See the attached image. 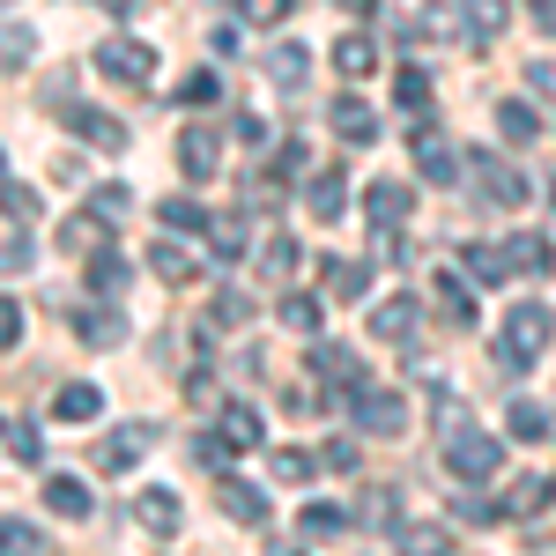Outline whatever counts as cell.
I'll return each instance as SVG.
<instances>
[{
  "instance_id": "cell-27",
  "label": "cell",
  "mask_w": 556,
  "mask_h": 556,
  "mask_svg": "<svg viewBox=\"0 0 556 556\" xmlns=\"http://www.w3.org/2000/svg\"><path fill=\"white\" fill-rule=\"evenodd\" d=\"M319 275H327V298H364L371 290V267L364 260H327Z\"/></svg>"
},
{
  "instance_id": "cell-44",
  "label": "cell",
  "mask_w": 556,
  "mask_h": 556,
  "mask_svg": "<svg viewBox=\"0 0 556 556\" xmlns=\"http://www.w3.org/2000/svg\"><path fill=\"white\" fill-rule=\"evenodd\" d=\"M260 267H267L275 282H290V275H298V238H275V245L260 253Z\"/></svg>"
},
{
  "instance_id": "cell-28",
  "label": "cell",
  "mask_w": 556,
  "mask_h": 556,
  "mask_svg": "<svg viewBox=\"0 0 556 556\" xmlns=\"http://www.w3.org/2000/svg\"><path fill=\"white\" fill-rule=\"evenodd\" d=\"M505 0H460V23H468V38H505Z\"/></svg>"
},
{
  "instance_id": "cell-10",
  "label": "cell",
  "mask_w": 556,
  "mask_h": 556,
  "mask_svg": "<svg viewBox=\"0 0 556 556\" xmlns=\"http://www.w3.org/2000/svg\"><path fill=\"white\" fill-rule=\"evenodd\" d=\"M505 267H513V282H519V275L542 282V275L556 267V245H549V238H534V230H513V238H505Z\"/></svg>"
},
{
  "instance_id": "cell-48",
  "label": "cell",
  "mask_w": 556,
  "mask_h": 556,
  "mask_svg": "<svg viewBox=\"0 0 556 556\" xmlns=\"http://www.w3.org/2000/svg\"><path fill=\"white\" fill-rule=\"evenodd\" d=\"M453 519H460V527H490V519H505V513H497L490 497H468V490H460V497H453Z\"/></svg>"
},
{
  "instance_id": "cell-42",
  "label": "cell",
  "mask_w": 556,
  "mask_h": 556,
  "mask_svg": "<svg viewBox=\"0 0 556 556\" xmlns=\"http://www.w3.org/2000/svg\"><path fill=\"white\" fill-rule=\"evenodd\" d=\"M0 208H8V223H30V215H38V193L15 186V178H0Z\"/></svg>"
},
{
  "instance_id": "cell-37",
  "label": "cell",
  "mask_w": 556,
  "mask_h": 556,
  "mask_svg": "<svg viewBox=\"0 0 556 556\" xmlns=\"http://www.w3.org/2000/svg\"><path fill=\"white\" fill-rule=\"evenodd\" d=\"M304 67H312V60H304V45H275V52H267V75H275L282 89L304 83Z\"/></svg>"
},
{
  "instance_id": "cell-32",
  "label": "cell",
  "mask_w": 556,
  "mask_h": 556,
  "mask_svg": "<svg viewBox=\"0 0 556 556\" xmlns=\"http://www.w3.org/2000/svg\"><path fill=\"white\" fill-rule=\"evenodd\" d=\"M393 97H401V112H408V119L430 112V75H424V67H401V75H393Z\"/></svg>"
},
{
  "instance_id": "cell-11",
  "label": "cell",
  "mask_w": 556,
  "mask_h": 556,
  "mask_svg": "<svg viewBox=\"0 0 556 556\" xmlns=\"http://www.w3.org/2000/svg\"><path fill=\"white\" fill-rule=\"evenodd\" d=\"M75 334H83L89 349H119V334H127V312H112V304H75Z\"/></svg>"
},
{
  "instance_id": "cell-55",
  "label": "cell",
  "mask_w": 556,
  "mask_h": 556,
  "mask_svg": "<svg viewBox=\"0 0 556 556\" xmlns=\"http://www.w3.org/2000/svg\"><path fill=\"white\" fill-rule=\"evenodd\" d=\"M527 8H534V15H556V0H527Z\"/></svg>"
},
{
  "instance_id": "cell-36",
  "label": "cell",
  "mask_w": 556,
  "mask_h": 556,
  "mask_svg": "<svg viewBox=\"0 0 556 556\" xmlns=\"http://www.w3.org/2000/svg\"><path fill=\"white\" fill-rule=\"evenodd\" d=\"M127 208H134L127 186H97V193H89V215H97L104 230H112V223H127Z\"/></svg>"
},
{
  "instance_id": "cell-22",
  "label": "cell",
  "mask_w": 556,
  "mask_h": 556,
  "mask_svg": "<svg viewBox=\"0 0 556 556\" xmlns=\"http://www.w3.org/2000/svg\"><path fill=\"white\" fill-rule=\"evenodd\" d=\"M497 134H505L513 149H527V141L542 134V112H534L527 97H505V104H497Z\"/></svg>"
},
{
  "instance_id": "cell-7",
  "label": "cell",
  "mask_w": 556,
  "mask_h": 556,
  "mask_svg": "<svg viewBox=\"0 0 556 556\" xmlns=\"http://www.w3.org/2000/svg\"><path fill=\"white\" fill-rule=\"evenodd\" d=\"M408 208H416V193H408L401 178H371V186H364V215H371L379 230H401Z\"/></svg>"
},
{
  "instance_id": "cell-46",
  "label": "cell",
  "mask_w": 556,
  "mask_h": 556,
  "mask_svg": "<svg viewBox=\"0 0 556 556\" xmlns=\"http://www.w3.org/2000/svg\"><path fill=\"white\" fill-rule=\"evenodd\" d=\"M282 327H290V334H319V304L312 298H282Z\"/></svg>"
},
{
  "instance_id": "cell-2",
  "label": "cell",
  "mask_w": 556,
  "mask_h": 556,
  "mask_svg": "<svg viewBox=\"0 0 556 556\" xmlns=\"http://www.w3.org/2000/svg\"><path fill=\"white\" fill-rule=\"evenodd\" d=\"M549 327L556 319L542 304H513V312H505V334H497V364H505V371H527V364L549 349Z\"/></svg>"
},
{
  "instance_id": "cell-50",
  "label": "cell",
  "mask_w": 556,
  "mask_h": 556,
  "mask_svg": "<svg viewBox=\"0 0 556 556\" xmlns=\"http://www.w3.org/2000/svg\"><path fill=\"white\" fill-rule=\"evenodd\" d=\"M208 245H215V260H238L245 253V223H208Z\"/></svg>"
},
{
  "instance_id": "cell-25",
  "label": "cell",
  "mask_w": 556,
  "mask_h": 556,
  "mask_svg": "<svg viewBox=\"0 0 556 556\" xmlns=\"http://www.w3.org/2000/svg\"><path fill=\"white\" fill-rule=\"evenodd\" d=\"M45 505H52L60 519H83L89 513V482L83 475H52V482H45Z\"/></svg>"
},
{
  "instance_id": "cell-26",
  "label": "cell",
  "mask_w": 556,
  "mask_h": 556,
  "mask_svg": "<svg viewBox=\"0 0 556 556\" xmlns=\"http://www.w3.org/2000/svg\"><path fill=\"white\" fill-rule=\"evenodd\" d=\"M89 290H97V298H119V290H127V253H104V245H97V253H89Z\"/></svg>"
},
{
  "instance_id": "cell-40",
  "label": "cell",
  "mask_w": 556,
  "mask_h": 556,
  "mask_svg": "<svg viewBox=\"0 0 556 556\" xmlns=\"http://www.w3.org/2000/svg\"><path fill=\"white\" fill-rule=\"evenodd\" d=\"M8 453H15L23 468H38V460H45V438H38V424H8Z\"/></svg>"
},
{
  "instance_id": "cell-57",
  "label": "cell",
  "mask_w": 556,
  "mask_h": 556,
  "mask_svg": "<svg viewBox=\"0 0 556 556\" xmlns=\"http://www.w3.org/2000/svg\"><path fill=\"white\" fill-rule=\"evenodd\" d=\"M275 556H298V549H275Z\"/></svg>"
},
{
  "instance_id": "cell-17",
  "label": "cell",
  "mask_w": 556,
  "mask_h": 556,
  "mask_svg": "<svg viewBox=\"0 0 556 556\" xmlns=\"http://www.w3.org/2000/svg\"><path fill=\"white\" fill-rule=\"evenodd\" d=\"M408 327H424V304L416 298H386L379 312H371V334H379V342H408Z\"/></svg>"
},
{
  "instance_id": "cell-1",
  "label": "cell",
  "mask_w": 556,
  "mask_h": 556,
  "mask_svg": "<svg viewBox=\"0 0 556 556\" xmlns=\"http://www.w3.org/2000/svg\"><path fill=\"white\" fill-rule=\"evenodd\" d=\"M430 408H438V430H445V475H460V482H490V475L505 468V445H497L482 424H468L460 393L430 386Z\"/></svg>"
},
{
  "instance_id": "cell-34",
  "label": "cell",
  "mask_w": 556,
  "mask_h": 556,
  "mask_svg": "<svg viewBox=\"0 0 556 556\" xmlns=\"http://www.w3.org/2000/svg\"><path fill=\"white\" fill-rule=\"evenodd\" d=\"M505 430L534 445V438H549V408H542V401H513V416H505Z\"/></svg>"
},
{
  "instance_id": "cell-35",
  "label": "cell",
  "mask_w": 556,
  "mask_h": 556,
  "mask_svg": "<svg viewBox=\"0 0 556 556\" xmlns=\"http://www.w3.org/2000/svg\"><path fill=\"white\" fill-rule=\"evenodd\" d=\"M30 52H38V30L30 23H8L0 30V67H30Z\"/></svg>"
},
{
  "instance_id": "cell-23",
  "label": "cell",
  "mask_w": 556,
  "mask_h": 556,
  "mask_svg": "<svg viewBox=\"0 0 556 556\" xmlns=\"http://www.w3.org/2000/svg\"><path fill=\"white\" fill-rule=\"evenodd\" d=\"M549 497H556V490L542 482V475H519L513 490H505V505H497V513H505V519H534L542 505H549Z\"/></svg>"
},
{
  "instance_id": "cell-3",
  "label": "cell",
  "mask_w": 556,
  "mask_h": 556,
  "mask_svg": "<svg viewBox=\"0 0 556 556\" xmlns=\"http://www.w3.org/2000/svg\"><path fill=\"white\" fill-rule=\"evenodd\" d=\"M97 75L119 89H156V52L141 38H104L97 45Z\"/></svg>"
},
{
  "instance_id": "cell-47",
  "label": "cell",
  "mask_w": 556,
  "mask_h": 556,
  "mask_svg": "<svg viewBox=\"0 0 556 556\" xmlns=\"http://www.w3.org/2000/svg\"><path fill=\"white\" fill-rule=\"evenodd\" d=\"M156 215H164L172 230H208V215H201V201H178V193H172V201H164Z\"/></svg>"
},
{
  "instance_id": "cell-4",
  "label": "cell",
  "mask_w": 556,
  "mask_h": 556,
  "mask_svg": "<svg viewBox=\"0 0 556 556\" xmlns=\"http://www.w3.org/2000/svg\"><path fill=\"white\" fill-rule=\"evenodd\" d=\"M349 424L356 430H371V438H393V430L408 424V401H401V393H386V386H356V393H349Z\"/></svg>"
},
{
  "instance_id": "cell-33",
  "label": "cell",
  "mask_w": 556,
  "mask_h": 556,
  "mask_svg": "<svg viewBox=\"0 0 556 556\" xmlns=\"http://www.w3.org/2000/svg\"><path fill=\"white\" fill-rule=\"evenodd\" d=\"M149 267H156L164 282H193V275H201V267H193V253H186V245H172V238H164V245L149 253Z\"/></svg>"
},
{
  "instance_id": "cell-39",
  "label": "cell",
  "mask_w": 556,
  "mask_h": 556,
  "mask_svg": "<svg viewBox=\"0 0 556 556\" xmlns=\"http://www.w3.org/2000/svg\"><path fill=\"white\" fill-rule=\"evenodd\" d=\"M312 475H319V460H312L304 445H282V453H275V482H312Z\"/></svg>"
},
{
  "instance_id": "cell-19",
  "label": "cell",
  "mask_w": 556,
  "mask_h": 556,
  "mask_svg": "<svg viewBox=\"0 0 556 556\" xmlns=\"http://www.w3.org/2000/svg\"><path fill=\"white\" fill-rule=\"evenodd\" d=\"M334 134L364 149V141H379V112H371L364 97H334Z\"/></svg>"
},
{
  "instance_id": "cell-12",
  "label": "cell",
  "mask_w": 556,
  "mask_h": 556,
  "mask_svg": "<svg viewBox=\"0 0 556 556\" xmlns=\"http://www.w3.org/2000/svg\"><path fill=\"white\" fill-rule=\"evenodd\" d=\"M475 186H482L490 201H505V208H519V201H527V178H519L505 156H475Z\"/></svg>"
},
{
  "instance_id": "cell-14",
  "label": "cell",
  "mask_w": 556,
  "mask_h": 556,
  "mask_svg": "<svg viewBox=\"0 0 556 556\" xmlns=\"http://www.w3.org/2000/svg\"><path fill=\"white\" fill-rule=\"evenodd\" d=\"M460 275H468L475 290H497V282H513V267H505V245H460Z\"/></svg>"
},
{
  "instance_id": "cell-9",
  "label": "cell",
  "mask_w": 556,
  "mask_h": 556,
  "mask_svg": "<svg viewBox=\"0 0 556 556\" xmlns=\"http://www.w3.org/2000/svg\"><path fill=\"white\" fill-rule=\"evenodd\" d=\"M408 156H416V172L430 178V186H453V178H460V164H453V141H445V134H408Z\"/></svg>"
},
{
  "instance_id": "cell-41",
  "label": "cell",
  "mask_w": 556,
  "mask_h": 556,
  "mask_svg": "<svg viewBox=\"0 0 556 556\" xmlns=\"http://www.w3.org/2000/svg\"><path fill=\"white\" fill-rule=\"evenodd\" d=\"M342 527H349L342 505H304V534H312V542H327V534H342Z\"/></svg>"
},
{
  "instance_id": "cell-45",
  "label": "cell",
  "mask_w": 556,
  "mask_h": 556,
  "mask_svg": "<svg viewBox=\"0 0 556 556\" xmlns=\"http://www.w3.org/2000/svg\"><path fill=\"white\" fill-rule=\"evenodd\" d=\"M245 319H253V298H238V290H223L208 312V327H245Z\"/></svg>"
},
{
  "instance_id": "cell-5",
  "label": "cell",
  "mask_w": 556,
  "mask_h": 556,
  "mask_svg": "<svg viewBox=\"0 0 556 556\" xmlns=\"http://www.w3.org/2000/svg\"><path fill=\"white\" fill-rule=\"evenodd\" d=\"M52 112H60V119H67L75 134H83L89 149H104V156H119V149H127V127H119L112 112H97V104H75V97H60Z\"/></svg>"
},
{
  "instance_id": "cell-18",
  "label": "cell",
  "mask_w": 556,
  "mask_h": 556,
  "mask_svg": "<svg viewBox=\"0 0 556 556\" xmlns=\"http://www.w3.org/2000/svg\"><path fill=\"white\" fill-rule=\"evenodd\" d=\"M393 549L401 556H453V534L445 527H424V519H401L393 527Z\"/></svg>"
},
{
  "instance_id": "cell-31",
  "label": "cell",
  "mask_w": 556,
  "mask_h": 556,
  "mask_svg": "<svg viewBox=\"0 0 556 556\" xmlns=\"http://www.w3.org/2000/svg\"><path fill=\"white\" fill-rule=\"evenodd\" d=\"M0 556H45V534L30 519H0Z\"/></svg>"
},
{
  "instance_id": "cell-15",
  "label": "cell",
  "mask_w": 556,
  "mask_h": 556,
  "mask_svg": "<svg viewBox=\"0 0 556 556\" xmlns=\"http://www.w3.org/2000/svg\"><path fill=\"white\" fill-rule=\"evenodd\" d=\"M304 208L319 215V223H342V215H349V186H342V172H312V186H304Z\"/></svg>"
},
{
  "instance_id": "cell-52",
  "label": "cell",
  "mask_w": 556,
  "mask_h": 556,
  "mask_svg": "<svg viewBox=\"0 0 556 556\" xmlns=\"http://www.w3.org/2000/svg\"><path fill=\"white\" fill-rule=\"evenodd\" d=\"M453 23H460V8H424V15H416L424 38H453Z\"/></svg>"
},
{
  "instance_id": "cell-38",
  "label": "cell",
  "mask_w": 556,
  "mask_h": 556,
  "mask_svg": "<svg viewBox=\"0 0 556 556\" xmlns=\"http://www.w3.org/2000/svg\"><path fill=\"white\" fill-rule=\"evenodd\" d=\"M215 97H223V83H215L208 67H201V75H186V83H178V104H186V112H208Z\"/></svg>"
},
{
  "instance_id": "cell-24",
  "label": "cell",
  "mask_w": 556,
  "mask_h": 556,
  "mask_svg": "<svg viewBox=\"0 0 556 556\" xmlns=\"http://www.w3.org/2000/svg\"><path fill=\"white\" fill-rule=\"evenodd\" d=\"M134 519H141L149 534H178V497L172 490H141V497H134Z\"/></svg>"
},
{
  "instance_id": "cell-13",
  "label": "cell",
  "mask_w": 556,
  "mask_h": 556,
  "mask_svg": "<svg viewBox=\"0 0 556 556\" xmlns=\"http://www.w3.org/2000/svg\"><path fill=\"white\" fill-rule=\"evenodd\" d=\"M430 304H438L453 327H475V282L468 275H430Z\"/></svg>"
},
{
  "instance_id": "cell-51",
  "label": "cell",
  "mask_w": 556,
  "mask_h": 556,
  "mask_svg": "<svg viewBox=\"0 0 556 556\" xmlns=\"http://www.w3.org/2000/svg\"><path fill=\"white\" fill-rule=\"evenodd\" d=\"M319 468L349 475V468H356V438H327V445H319Z\"/></svg>"
},
{
  "instance_id": "cell-20",
  "label": "cell",
  "mask_w": 556,
  "mask_h": 556,
  "mask_svg": "<svg viewBox=\"0 0 556 556\" xmlns=\"http://www.w3.org/2000/svg\"><path fill=\"white\" fill-rule=\"evenodd\" d=\"M312 371H319V379H334L342 393H356V386H364V364H356L342 342H319V349H312Z\"/></svg>"
},
{
  "instance_id": "cell-29",
  "label": "cell",
  "mask_w": 556,
  "mask_h": 556,
  "mask_svg": "<svg viewBox=\"0 0 556 556\" xmlns=\"http://www.w3.org/2000/svg\"><path fill=\"white\" fill-rule=\"evenodd\" d=\"M334 67H342L349 83H364V75L379 67V45H371V38H356V30H349V38L334 45Z\"/></svg>"
},
{
  "instance_id": "cell-43",
  "label": "cell",
  "mask_w": 556,
  "mask_h": 556,
  "mask_svg": "<svg viewBox=\"0 0 556 556\" xmlns=\"http://www.w3.org/2000/svg\"><path fill=\"white\" fill-rule=\"evenodd\" d=\"M290 15V0H238V23H253V30H275Z\"/></svg>"
},
{
  "instance_id": "cell-53",
  "label": "cell",
  "mask_w": 556,
  "mask_h": 556,
  "mask_svg": "<svg viewBox=\"0 0 556 556\" xmlns=\"http://www.w3.org/2000/svg\"><path fill=\"white\" fill-rule=\"evenodd\" d=\"M15 342H23V304L0 298V349H15Z\"/></svg>"
},
{
  "instance_id": "cell-56",
  "label": "cell",
  "mask_w": 556,
  "mask_h": 556,
  "mask_svg": "<svg viewBox=\"0 0 556 556\" xmlns=\"http://www.w3.org/2000/svg\"><path fill=\"white\" fill-rule=\"evenodd\" d=\"M0 178H8V156H0Z\"/></svg>"
},
{
  "instance_id": "cell-49",
  "label": "cell",
  "mask_w": 556,
  "mask_h": 556,
  "mask_svg": "<svg viewBox=\"0 0 556 556\" xmlns=\"http://www.w3.org/2000/svg\"><path fill=\"white\" fill-rule=\"evenodd\" d=\"M97 230H104L97 215H75V223L60 230V245H67V253H97Z\"/></svg>"
},
{
  "instance_id": "cell-8",
  "label": "cell",
  "mask_w": 556,
  "mask_h": 556,
  "mask_svg": "<svg viewBox=\"0 0 556 556\" xmlns=\"http://www.w3.org/2000/svg\"><path fill=\"white\" fill-rule=\"evenodd\" d=\"M149 445H156V424H119L112 438H104V445H97V468L119 475V468H134V460H141Z\"/></svg>"
},
{
  "instance_id": "cell-30",
  "label": "cell",
  "mask_w": 556,
  "mask_h": 556,
  "mask_svg": "<svg viewBox=\"0 0 556 556\" xmlns=\"http://www.w3.org/2000/svg\"><path fill=\"white\" fill-rule=\"evenodd\" d=\"M215 438H223V445H260V408L230 401V408H223V424H215Z\"/></svg>"
},
{
  "instance_id": "cell-6",
  "label": "cell",
  "mask_w": 556,
  "mask_h": 556,
  "mask_svg": "<svg viewBox=\"0 0 556 556\" xmlns=\"http://www.w3.org/2000/svg\"><path fill=\"white\" fill-rule=\"evenodd\" d=\"M178 172L193 178V186H208V178L223 172V134L215 127H186L178 134Z\"/></svg>"
},
{
  "instance_id": "cell-21",
  "label": "cell",
  "mask_w": 556,
  "mask_h": 556,
  "mask_svg": "<svg viewBox=\"0 0 556 556\" xmlns=\"http://www.w3.org/2000/svg\"><path fill=\"white\" fill-rule=\"evenodd\" d=\"M215 497H223V513L238 519V527H260V519H267V497H260L253 482H238V475H223V490H215Z\"/></svg>"
},
{
  "instance_id": "cell-16",
  "label": "cell",
  "mask_w": 556,
  "mask_h": 556,
  "mask_svg": "<svg viewBox=\"0 0 556 556\" xmlns=\"http://www.w3.org/2000/svg\"><path fill=\"white\" fill-rule=\"evenodd\" d=\"M52 416H60V424H97V416H104V393H97L89 379L60 386V393H52Z\"/></svg>"
},
{
  "instance_id": "cell-54",
  "label": "cell",
  "mask_w": 556,
  "mask_h": 556,
  "mask_svg": "<svg viewBox=\"0 0 556 556\" xmlns=\"http://www.w3.org/2000/svg\"><path fill=\"white\" fill-rule=\"evenodd\" d=\"M364 519H371V527H393V490H371V497H364Z\"/></svg>"
}]
</instances>
